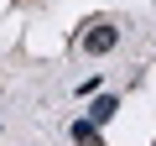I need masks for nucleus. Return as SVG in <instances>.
Wrapping results in <instances>:
<instances>
[{
    "mask_svg": "<svg viewBox=\"0 0 156 146\" xmlns=\"http://www.w3.org/2000/svg\"><path fill=\"white\" fill-rule=\"evenodd\" d=\"M115 42H120V31H115L109 21H94V26L83 31V52H89V57H104V52H115Z\"/></svg>",
    "mask_w": 156,
    "mask_h": 146,
    "instance_id": "nucleus-1",
    "label": "nucleus"
},
{
    "mask_svg": "<svg viewBox=\"0 0 156 146\" xmlns=\"http://www.w3.org/2000/svg\"><path fill=\"white\" fill-rule=\"evenodd\" d=\"M73 141H78V146H104V136H99L94 120H78V125H73Z\"/></svg>",
    "mask_w": 156,
    "mask_h": 146,
    "instance_id": "nucleus-2",
    "label": "nucleus"
},
{
    "mask_svg": "<svg viewBox=\"0 0 156 146\" xmlns=\"http://www.w3.org/2000/svg\"><path fill=\"white\" fill-rule=\"evenodd\" d=\"M115 110H120V104H115L109 94H99V99H94V110H89V120H94V125H104V120H109Z\"/></svg>",
    "mask_w": 156,
    "mask_h": 146,
    "instance_id": "nucleus-3",
    "label": "nucleus"
}]
</instances>
